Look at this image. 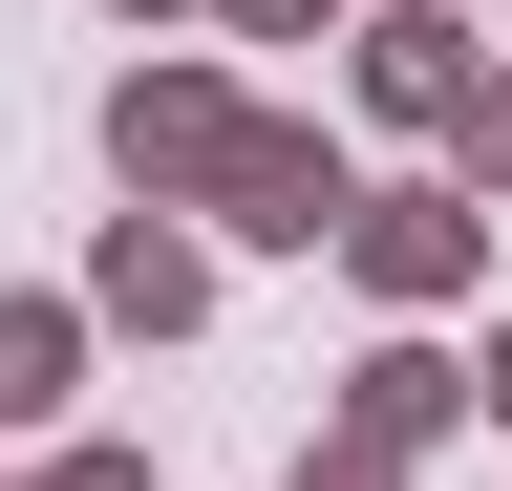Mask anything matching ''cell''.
<instances>
[{
	"instance_id": "obj_1",
	"label": "cell",
	"mask_w": 512,
	"mask_h": 491,
	"mask_svg": "<svg viewBox=\"0 0 512 491\" xmlns=\"http://www.w3.org/2000/svg\"><path fill=\"white\" fill-rule=\"evenodd\" d=\"M342 129H299V107H235V150H214V193H192V235H256V257H320L342 235Z\"/></svg>"
},
{
	"instance_id": "obj_2",
	"label": "cell",
	"mask_w": 512,
	"mask_h": 491,
	"mask_svg": "<svg viewBox=\"0 0 512 491\" xmlns=\"http://www.w3.org/2000/svg\"><path fill=\"white\" fill-rule=\"evenodd\" d=\"M320 257H342L384 321H448V299L491 278V214L448 193V171H406V193H342V235H320Z\"/></svg>"
},
{
	"instance_id": "obj_3",
	"label": "cell",
	"mask_w": 512,
	"mask_h": 491,
	"mask_svg": "<svg viewBox=\"0 0 512 491\" xmlns=\"http://www.w3.org/2000/svg\"><path fill=\"white\" fill-rule=\"evenodd\" d=\"M235 65H128L107 86V171H128V214H192V193H214V150H235Z\"/></svg>"
},
{
	"instance_id": "obj_4",
	"label": "cell",
	"mask_w": 512,
	"mask_h": 491,
	"mask_svg": "<svg viewBox=\"0 0 512 491\" xmlns=\"http://www.w3.org/2000/svg\"><path fill=\"white\" fill-rule=\"evenodd\" d=\"M448 427H470V363H448L427 321H384V342L342 363V427H320V449H363V470H427Z\"/></svg>"
},
{
	"instance_id": "obj_5",
	"label": "cell",
	"mask_w": 512,
	"mask_h": 491,
	"mask_svg": "<svg viewBox=\"0 0 512 491\" xmlns=\"http://www.w3.org/2000/svg\"><path fill=\"white\" fill-rule=\"evenodd\" d=\"M470 65H491V22H448V0H384L363 22V129H470Z\"/></svg>"
},
{
	"instance_id": "obj_6",
	"label": "cell",
	"mask_w": 512,
	"mask_h": 491,
	"mask_svg": "<svg viewBox=\"0 0 512 491\" xmlns=\"http://www.w3.org/2000/svg\"><path fill=\"white\" fill-rule=\"evenodd\" d=\"M86 321L192 342V321H214V235H192V214H107V235H86Z\"/></svg>"
},
{
	"instance_id": "obj_7",
	"label": "cell",
	"mask_w": 512,
	"mask_h": 491,
	"mask_svg": "<svg viewBox=\"0 0 512 491\" xmlns=\"http://www.w3.org/2000/svg\"><path fill=\"white\" fill-rule=\"evenodd\" d=\"M86 406V299H0V427H64Z\"/></svg>"
},
{
	"instance_id": "obj_8",
	"label": "cell",
	"mask_w": 512,
	"mask_h": 491,
	"mask_svg": "<svg viewBox=\"0 0 512 491\" xmlns=\"http://www.w3.org/2000/svg\"><path fill=\"white\" fill-rule=\"evenodd\" d=\"M448 193H470V214H512V43L470 65V129H448Z\"/></svg>"
},
{
	"instance_id": "obj_9",
	"label": "cell",
	"mask_w": 512,
	"mask_h": 491,
	"mask_svg": "<svg viewBox=\"0 0 512 491\" xmlns=\"http://www.w3.org/2000/svg\"><path fill=\"white\" fill-rule=\"evenodd\" d=\"M214 43H342V0H192Z\"/></svg>"
},
{
	"instance_id": "obj_10",
	"label": "cell",
	"mask_w": 512,
	"mask_h": 491,
	"mask_svg": "<svg viewBox=\"0 0 512 491\" xmlns=\"http://www.w3.org/2000/svg\"><path fill=\"white\" fill-rule=\"evenodd\" d=\"M22 491H150V449H43Z\"/></svg>"
},
{
	"instance_id": "obj_11",
	"label": "cell",
	"mask_w": 512,
	"mask_h": 491,
	"mask_svg": "<svg viewBox=\"0 0 512 491\" xmlns=\"http://www.w3.org/2000/svg\"><path fill=\"white\" fill-rule=\"evenodd\" d=\"M278 491H406V470H363V449H299V470H278Z\"/></svg>"
},
{
	"instance_id": "obj_12",
	"label": "cell",
	"mask_w": 512,
	"mask_h": 491,
	"mask_svg": "<svg viewBox=\"0 0 512 491\" xmlns=\"http://www.w3.org/2000/svg\"><path fill=\"white\" fill-rule=\"evenodd\" d=\"M470 406H491V427H512V321H491V363H470Z\"/></svg>"
},
{
	"instance_id": "obj_13",
	"label": "cell",
	"mask_w": 512,
	"mask_h": 491,
	"mask_svg": "<svg viewBox=\"0 0 512 491\" xmlns=\"http://www.w3.org/2000/svg\"><path fill=\"white\" fill-rule=\"evenodd\" d=\"M107 22H192V0H107Z\"/></svg>"
},
{
	"instance_id": "obj_14",
	"label": "cell",
	"mask_w": 512,
	"mask_h": 491,
	"mask_svg": "<svg viewBox=\"0 0 512 491\" xmlns=\"http://www.w3.org/2000/svg\"><path fill=\"white\" fill-rule=\"evenodd\" d=\"M448 22H470V0H448Z\"/></svg>"
}]
</instances>
